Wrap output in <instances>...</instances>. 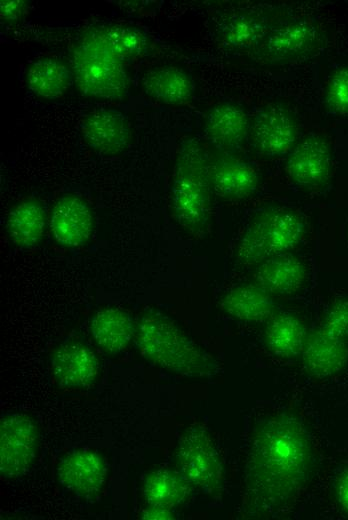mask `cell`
Listing matches in <instances>:
<instances>
[{"mask_svg":"<svg viewBox=\"0 0 348 520\" xmlns=\"http://www.w3.org/2000/svg\"><path fill=\"white\" fill-rule=\"evenodd\" d=\"M210 155L196 139L179 148L171 186L176 222L192 233L202 232L210 216Z\"/></svg>","mask_w":348,"mask_h":520,"instance_id":"cell-3","label":"cell"},{"mask_svg":"<svg viewBox=\"0 0 348 520\" xmlns=\"http://www.w3.org/2000/svg\"><path fill=\"white\" fill-rule=\"evenodd\" d=\"M286 171L298 185L317 188L326 183L331 171V152L327 141L309 135L291 151Z\"/></svg>","mask_w":348,"mask_h":520,"instance_id":"cell-13","label":"cell"},{"mask_svg":"<svg viewBox=\"0 0 348 520\" xmlns=\"http://www.w3.org/2000/svg\"><path fill=\"white\" fill-rule=\"evenodd\" d=\"M321 329L342 340H348V299L333 303L323 317Z\"/></svg>","mask_w":348,"mask_h":520,"instance_id":"cell-29","label":"cell"},{"mask_svg":"<svg viewBox=\"0 0 348 520\" xmlns=\"http://www.w3.org/2000/svg\"><path fill=\"white\" fill-rule=\"evenodd\" d=\"M258 174L249 163L228 152L210 156V184L216 195L225 200H243L255 193Z\"/></svg>","mask_w":348,"mask_h":520,"instance_id":"cell-16","label":"cell"},{"mask_svg":"<svg viewBox=\"0 0 348 520\" xmlns=\"http://www.w3.org/2000/svg\"><path fill=\"white\" fill-rule=\"evenodd\" d=\"M28 9L24 0H2L0 2V17L4 23L13 24L23 18Z\"/></svg>","mask_w":348,"mask_h":520,"instance_id":"cell-30","label":"cell"},{"mask_svg":"<svg viewBox=\"0 0 348 520\" xmlns=\"http://www.w3.org/2000/svg\"><path fill=\"white\" fill-rule=\"evenodd\" d=\"M177 461L180 473L204 493L219 491L223 480L221 457L209 432L199 425L190 426L181 435Z\"/></svg>","mask_w":348,"mask_h":520,"instance_id":"cell-6","label":"cell"},{"mask_svg":"<svg viewBox=\"0 0 348 520\" xmlns=\"http://www.w3.org/2000/svg\"><path fill=\"white\" fill-rule=\"evenodd\" d=\"M73 74L67 65L53 57L35 61L27 73V85L38 97L57 99L62 97L73 81Z\"/></svg>","mask_w":348,"mask_h":520,"instance_id":"cell-24","label":"cell"},{"mask_svg":"<svg viewBox=\"0 0 348 520\" xmlns=\"http://www.w3.org/2000/svg\"><path fill=\"white\" fill-rule=\"evenodd\" d=\"M320 42V31L313 22L287 18L270 31L251 58L261 64H284L309 56Z\"/></svg>","mask_w":348,"mask_h":520,"instance_id":"cell-8","label":"cell"},{"mask_svg":"<svg viewBox=\"0 0 348 520\" xmlns=\"http://www.w3.org/2000/svg\"><path fill=\"white\" fill-rule=\"evenodd\" d=\"M73 78L86 95L101 99H120L128 90L124 61L104 43L98 30L81 36L72 52Z\"/></svg>","mask_w":348,"mask_h":520,"instance_id":"cell-4","label":"cell"},{"mask_svg":"<svg viewBox=\"0 0 348 520\" xmlns=\"http://www.w3.org/2000/svg\"><path fill=\"white\" fill-rule=\"evenodd\" d=\"M143 90L151 99L166 105H183L192 99L194 83L183 69L163 66L143 78Z\"/></svg>","mask_w":348,"mask_h":520,"instance_id":"cell-22","label":"cell"},{"mask_svg":"<svg viewBox=\"0 0 348 520\" xmlns=\"http://www.w3.org/2000/svg\"><path fill=\"white\" fill-rule=\"evenodd\" d=\"M286 19L285 10L278 7L244 8L222 19L217 36L228 51L251 56L270 31Z\"/></svg>","mask_w":348,"mask_h":520,"instance_id":"cell-7","label":"cell"},{"mask_svg":"<svg viewBox=\"0 0 348 520\" xmlns=\"http://www.w3.org/2000/svg\"><path fill=\"white\" fill-rule=\"evenodd\" d=\"M248 132V116L237 104L223 102L213 106L205 118V133L223 152L239 148Z\"/></svg>","mask_w":348,"mask_h":520,"instance_id":"cell-18","label":"cell"},{"mask_svg":"<svg viewBox=\"0 0 348 520\" xmlns=\"http://www.w3.org/2000/svg\"><path fill=\"white\" fill-rule=\"evenodd\" d=\"M141 518L146 520H171L176 517L172 509L149 505V507L142 512Z\"/></svg>","mask_w":348,"mask_h":520,"instance_id":"cell-32","label":"cell"},{"mask_svg":"<svg viewBox=\"0 0 348 520\" xmlns=\"http://www.w3.org/2000/svg\"><path fill=\"white\" fill-rule=\"evenodd\" d=\"M80 133L84 142L104 156L119 155L131 140V129L124 114L112 109L88 113L81 121Z\"/></svg>","mask_w":348,"mask_h":520,"instance_id":"cell-11","label":"cell"},{"mask_svg":"<svg viewBox=\"0 0 348 520\" xmlns=\"http://www.w3.org/2000/svg\"><path fill=\"white\" fill-rule=\"evenodd\" d=\"M221 309L230 317L244 322H264L275 310L271 294L258 285H239L220 300Z\"/></svg>","mask_w":348,"mask_h":520,"instance_id":"cell-21","label":"cell"},{"mask_svg":"<svg viewBox=\"0 0 348 520\" xmlns=\"http://www.w3.org/2000/svg\"><path fill=\"white\" fill-rule=\"evenodd\" d=\"M307 331L297 317L282 313L270 318L265 329V343L275 355L283 358L295 357L302 353Z\"/></svg>","mask_w":348,"mask_h":520,"instance_id":"cell-26","label":"cell"},{"mask_svg":"<svg viewBox=\"0 0 348 520\" xmlns=\"http://www.w3.org/2000/svg\"><path fill=\"white\" fill-rule=\"evenodd\" d=\"M99 371L95 352L86 344L71 341L60 345L51 357V372L63 388L86 387L94 382Z\"/></svg>","mask_w":348,"mask_h":520,"instance_id":"cell-15","label":"cell"},{"mask_svg":"<svg viewBox=\"0 0 348 520\" xmlns=\"http://www.w3.org/2000/svg\"><path fill=\"white\" fill-rule=\"evenodd\" d=\"M302 359L305 370L311 376L325 378L335 375L348 362L347 341L319 327L307 335Z\"/></svg>","mask_w":348,"mask_h":520,"instance_id":"cell-17","label":"cell"},{"mask_svg":"<svg viewBox=\"0 0 348 520\" xmlns=\"http://www.w3.org/2000/svg\"><path fill=\"white\" fill-rule=\"evenodd\" d=\"M336 497L340 507L348 514V467L341 472L337 479Z\"/></svg>","mask_w":348,"mask_h":520,"instance_id":"cell-31","label":"cell"},{"mask_svg":"<svg viewBox=\"0 0 348 520\" xmlns=\"http://www.w3.org/2000/svg\"><path fill=\"white\" fill-rule=\"evenodd\" d=\"M134 341L149 362L176 374L204 376L211 362L167 316L146 310L135 324Z\"/></svg>","mask_w":348,"mask_h":520,"instance_id":"cell-2","label":"cell"},{"mask_svg":"<svg viewBox=\"0 0 348 520\" xmlns=\"http://www.w3.org/2000/svg\"><path fill=\"white\" fill-rule=\"evenodd\" d=\"M90 333L95 343L106 353L123 351L135 334L130 314L120 308H104L93 316Z\"/></svg>","mask_w":348,"mask_h":520,"instance_id":"cell-23","label":"cell"},{"mask_svg":"<svg viewBox=\"0 0 348 520\" xmlns=\"http://www.w3.org/2000/svg\"><path fill=\"white\" fill-rule=\"evenodd\" d=\"M39 429L23 413H10L0 420V473L4 479L22 476L35 460Z\"/></svg>","mask_w":348,"mask_h":520,"instance_id":"cell-9","label":"cell"},{"mask_svg":"<svg viewBox=\"0 0 348 520\" xmlns=\"http://www.w3.org/2000/svg\"><path fill=\"white\" fill-rule=\"evenodd\" d=\"M305 278L302 261L287 252L262 261L255 272L256 285L271 295L291 294L303 285Z\"/></svg>","mask_w":348,"mask_h":520,"instance_id":"cell-19","label":"cell"},{"mask_svg":"<svg viewBox=\"0 0 348 520\" xmlns=\"http://www.w3.org/2000/svg\"><path fill=\"white\" fill-rule=\"evenodd\" d=\"M305 225L302 219L288 210H269L249 226L236 252V259L244 265L262 261L296 246L302 239Z\"/></svg>","mask_w":348,"mask_h":520,"instance_id":"cell-5","label":"cell"},{"mask_svg":"<svg viewBox=\"0 0 348 520\" xmlns=\"http://www.w3.org/2000/svg\"><path fill=\"white\" fill-rule=\"evenodd\" d=\"M313 461L303 424L287 414L270 416L254 431L245 467L249 500L262 510L285 505L306 485Z\"/></svg>","mask_w":348,"mask_h":520,"instance_id":"cell-1","label":"cell"},{"mask_svg":"<svg viewBox=\"0 0 348 520\" xmlns=\"http://www.w3.org/2000/svg\"><path fill=\"white\" fill-rule=\"evenodd\" d=\"M325 101L331 111L348 114V66L331 76L325 90Z\"/></svg>","mask_w":348,"mask_h":520,"instance_id":"cell-28","label":"cell"},{"mask_svg":"<svg viewBox=\"0 0 348 520\" xmlns=\"http://www.w3.org/2000/svg\"><path fill=\"white\" fill-rule=\"evenodd\" d=\"M255 148L263 155L275 157L288 153L297 138L292 114L279 105L261 109L252 128Z\"/></svg>","mask_w":348,"mask_h":520,"instance_id":"cell-14","label":"cell"},{"mask_svg":"<svg viewBox=\"0 0 348 520\" xmlns=\"http://www.w3.org/2000/svg\"><path fill=\"white\" fill-rule=\"evenodd\" d=\"M47 221L43 203L35 197H26L8 213L5 229L15 246L29 249L42 240Z\"/></svg>","mask_w":348,"mask_h":520,"instance_id":"cell-20","label":"cell"},{"mask_svg":"<svg viewBox=\"0 0 348 520\" xmlns=\"http://www.w3.org/2000/svg\"><path fill=\"white\" fill-rule=\"evenodd\" d=\"M107 466L97 452L78 449L66 454L57 466L61 485L75 495L90 497L105 483Z\"/></svg>","mask_w":348,"mask_h":520,"instance_id":"cell-12","label":"cell"},{"mask_svg":"<svg viewBox=\"0 0 348 520\" xmlns=\"http://www.w3.org/2000/svg\"><path fill=\"white\" fill-rule=\"evenodd\" d=\"M107 47L122 61L143 56L148 49V38L140 30L113 25L98 30Z\"/></svg>","mask_w":348,"mask_h":520,"instance_id":"cell-27","label":"cell"},{"mask_svg":"<svg viewBox=\"0 0 348 520\" xmlns=\"http://www.w3.org/2000/svg\"><path fill=\"white\" fill-rule=\"evenodd\" d=\"M49 227L59 245L66 248L84 246L94 231L93 212L82 196L65 193L51 210Z\"/></svg>","mask_w":348,"mask_h":520,"instance_id":"cell-10","label":"cell"},{"mask_svg":"<svg viewBox=\"0 0 348 520\" xmlns=\"http://www.w3.org/2000/svg\"><path fill=\"white\" fill-rule=\"evenodd\" d=\"M191 491V484L176 471L160 468L147 474L143 495L149 505L173 509L183 503Z\"/></svg>","mask_w":348,"mask_h":520,"instance_id":"cell-25","label":"cell"}]
</instances>
